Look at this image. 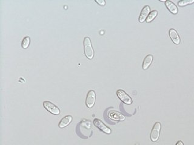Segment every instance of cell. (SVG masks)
Listing matches in <instances>:
<instances>
[{
    "mask_svg": "<svg viewBox=\"0 0 194 145\" xmlns=\"http://www.w3.org/2000/svg\"><path fill=\"white\" fill-rule=\"evenodd\" d=\"M84 50L86 56L89 59H92L94 56V50L89 37H85L84 39Z\"/></svg>",
    "mask_w": 194,
    "mask_h": 145,
    "instance_id": "6da1fadb",
    "label": "cell"
},
{
    "mask_svg": "<svg viewBox=\"0 0 194 145\" xmlns=\"http://www.w3.org/2000/svg\"><path fill=\"white\" fill-rule=\"evenodd\" d=\"M161 128H162V125L160 122H158L154 124L151 133V140L152 142H155L159 140Z\"/></svg>",
    "mask_w": 194,
    "mask_h": 145,
    "instance_id": "7a4b0ae2",
    "label": "cell"
},
{
    "mask_svg": "<svg viewBox=\"0 0 194 145\" xmlns=\"http://www.w3.org/2000/svg\"><path fill=\"white\" fill-rule=\"evenodd\" d=\"M95 99H96L95 92L94 90H90L87 94V97L86 99V106L89 108H92L95 105Z\"/></svg>",
    "mask_w": 194,
    "mask_h": 145,
    "instance_id": "3957f363",
    "label": "cell"
},
{
    "mask_svg": "<svg viewBox=\"0 0 194 145\" xmlns=\"http://www.w3.org/2000/svg\"><path fill=\"white\" fill-rule=\"evenodd\" d=\"M43 106L46 110L54 115H59L60 113V110L58 107L49 101L44 102Z\"/></svg>",
    "mask_w": 194,
    "mask_h": 145,
    "instance_id": "277c9868",
    "label": "cell"
},
{
    "mask_svg": "<svg viewBox=\"0 0 194 145\" xmlns=\"http://www.w3.org/2000/svg\"><path fill=\"white\" fill-rule=\"evenodd\" d=\"M117 94L118 98L125 104L130 105L132 103V100L129 96L123 90H118L117 91Z\"/></svg>",
    "mask_w": 194,
    "mask_h": 145,
    "instance_id": "5b68a950",
    "label": "cell"
},
{
    "mask_svg": "<svg viewBox=\"0 0 194 145\" xmlns=\"http://www.w3.org/2000/svg\"><path fill=\"white\" fill-rule=\"evenodd\" d=\"M94 125L97 127L99 129H100L101 131L103 133L107 134H110L112 132L111 129L108 128L107 126H106L100 120L95 118L94 120Z\"/></svg>",
    "mask_w": 194,
    "mask_h": 145,
    "instance_id": "8992f818",
    "label": "cell"
},
{
    "mask_svg": "<svg viewBox=\"0 0 194 145\" xmlns=\"http://www.w3.org/2000/svg\"><path fill=\"white\" fill-rule=\"evenodd\" d=\"M108 117L110 119L117 121H123L125 120V116L124 115L115 111H109L108 113Z\"/></svg>",
    "mask_w": 194,
    "mask_h": 145,
    "instance_id": "52a82bcc",
    "label": "cell"
},
{
    "mask_svg": "<svg viewBox=\"0 0 194 145\" xmlns=\"http://www.w3.org/2000/svg\"><path fill=\"white\" fill-rule=\"evenodd\" d=\"M150 10L151 9L149 5H146L143 7L139 16L138 20L140 23H143L144 21L146 20L148 15L150 13Z\"/></svg>",
    "mask_w": 194,
    "mask_h": 145,
    "instance_id": "ba28073f",
    "label": "cell"
},
{
    "mask_svg": "<svg viewBox=\"0 0 194 145\" xmlns=\"http://www.w3.org/2000/svg\"><path fill=\"white\" fill-rule=\"evenodd\" d=\"M169 35L174 44L178 45L180 43V37L178 35L177 32L175 29H170L169 31Z\"/></svg>",
    "mask_w": 194,
    "mask_h": 145,
    "instance_id": "9c48e42d",
    "label": "cell"
},
{
    "mask_svg": "<svg viewBox=\"0 0 194 145\" xmlns=\"http://www.w3.org/2000/svg\"><path fill=\"white\" fill-rule=\"evenodd\" d=\"M165 5L166 6V7L168 9V10L173 14L176 15L178 13V9L177 8V7L176 6V5H175V4L173 2H172L170 1H166L165 2Z\"/></svg>",
    "mask_w": 194,
    "mask_h": 145,
    "instance_id": "30bf717a",
    "label": "cell"
},
{
    "mask_svg": "<svg viewBox=\"0 0 194 145\" xmlns=\"http://www.w3.org/2000/svg\"><path fill=\"white\" fill-rule=\"evenodd\" d=\"M72 117L71 115H66L63 117L59 123V127L60 128H64L68 126L72 122Z\"/></svg>",
    "mask_w": 194,
    "mask_h": 145,
    "instance_id": "8fae6325",
    "label": "cell"
},
{
    "mask_svg": "<svg viewBox=\"0 0 194 145\" xmlns=\"http://www.w3.org/2000/svg\"><path fill=\"white\" fill-rule=\"evenodd\" d=\"M153 61V56L151 55H147L144 59L143 61V70H147L149 67L151 65V63Z\"/></svg>",
    "mask_w": 194,
    "mask_h": 145,
    "instance_id": "7c38bea8",
    "label": "cell"
},
{
    "mask_svg": "<svg viewBox=\"0 0 194 145\" xmlns=\"http://www.w3.org/2000/svg\"><path fill=\"white\" fill-rule=\"evenodd\" d=\"M158 15V12L157 10H153L151 12H150L149 15H148L147 19H146V22L147 23H151L152 22L157 16Z\"/></svg>",
    "mask_w": 194,
    "mask_h": 145,
    "instance_id": "4fadbf2b",
    "label": "cell"
},
{
    "mask_svg": "<svg viewBox=\"0 0 194 145\" xmlns=\"http://www.w3.org/2000/svg\"><path fill=\"white\" fill-rule=\"evenodd\" d=\"M30 43H31V38L29 36H26L23 41H22V43H21V46L24 49H26L29 47V45H30Z\"/></svg>",
    "mask_w": 194,
    "mask_h": 145,
    "instance_id": "5bb4252c",
    "label": "cell"
},
{
    "mask_svg": "<svg viewBox=\"0 0 194 145\" xmlns=\"http://www.w3.org/2000/svg\"><path fill=\"white\" fill-rule=\"evenodd\" d=\"M194 3V0H181L178 1V4L180 7H184L185 5Z\"/></svg>",
    "mask_w": 194,
    "mask_h": 145,
    "instance_id": "9a60e30c",
    "label": "cell"
},
{
    "mask_svg": "<svg viewBox=\"0 0 194 145\" xmlns=\"http://www.w3.org/2000/svg\"><path fill=\"white\" fill-rule=\"evenodd\" d=\"M95 2H97L99 5H103V6L105 4H106V2H105V1L104 0H95Z\"/></svg>",
    "mask_w": 194,
    "mask_h": 145,
    "instance_id": "2e32d148",
    "label": "cell"
},
{
    "mask_svg": "<svg viewBox=\"0 0 194 145\" xmlns=\"http://www.w3.org/2000/svg\"><path fill=\"white\" fill-rule=\"evenodd\" d=\"M184 145V144H183V142H181V141H178V142L176 143V145Z\"/></svg>",
    "mask_w": 194,
    "mask_h": 145,
    "instance_id": "e0dca14e",
    "label": "cell"
}]
</instances>
